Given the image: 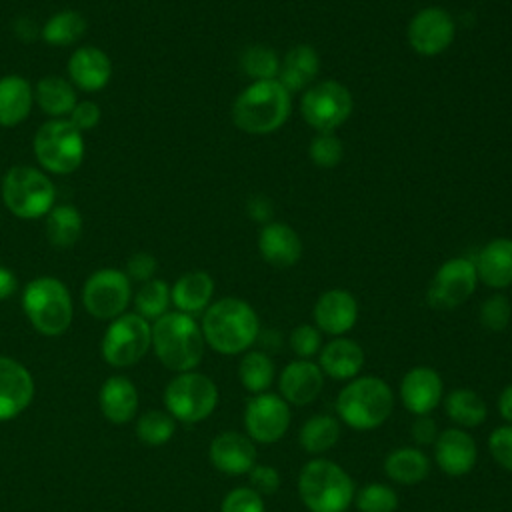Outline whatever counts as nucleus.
Listing matches in <instances>:
<instances>
[{
    "instance_id": "obj_1",
    "label": "nucleus",
    "mask_w": 512,
    "mask_h": 512,
    "mask_svg": "<svg viewBox=\"0 0 512 512\" xmlns=\"http://www.w3.org/2000/svg\"><path fill=\"white\" fill-rule=\"evenodd\" d=\"M204 342L218 354L236 356L260 336V320L256 310L242 298L226 296L204 310L202 316Z\"/></svg>"
},
{
    "instance_id": "obj_37",
    "label": "nucleus",
    "mask_w": 512,
    "mask_h": 512,
    "mask_svg": "<svg viewBox=\"0 0 512 512\" xmlns=\"http://www.w3.org/2000/svg\"><path fill=\"white\" fill-rule=\"evenodd\" d=\"M240 68L246 76L256 80H274L278 78L280 58L278 54L262 44H252L242 50L240 54Z\"/></svg>"
},
{
    "instance_id": "obj_16",
    "label": "nucleus",
    "mask_w": 512,
    "mask_h": 512,
    "mask_svg": "<svg viewBox=\"0 0 512 512\" xmlns=\"http://www.w3.org/2000/svg\"><path fill=\"white\" fill-rule=\"evenodd\" d=\"M314 326L328 336H344L358 320V302L352 292L344 288H330L322 292L312 310Z\"/></svg>"
},
{
    "instance_id": "obj_19",
    "label": "nucleus",
    "mask_w": 512,
    "mask_h": 512,
    "mask_svg": "<svg viewBox=\"0 0 512 512\" xmlns=\"http://www.w3.org/2000/svg\"><path fill=\"white\" fill-rule=\"evenodd\" d=\"M434 446V462L448 476L468 474L478 458L476 440L464 428L452 426L438 432Z\"/></svg>"
},
{
    "instance_id": "obj_48",
    "label": "nucleus",
    "mask_w": 512,
    "mask_h": 512,
    "mask_svg": "<svg viewBox=\"0 0 512 512\" xmlns=\"http://www.w3.org/2000/svg\"><path fill=\"white\" fill-rule=\"evenodd\" d=\"M70 122L80 132L82 130H90V128H94L100 122V108L94 102H90V100L78 102L72 108V112H70Z\"/></svg>"
},
{
    "instance_id": "obj_11",
    "label": "nucleus",
    "mask_w": 512,
    "mask_h": 512,
    "mask_svg": "<svg viewBox=\"0 0 512 512\" xmlns=\"http://www.w3.org/2000/svg\"><path fill=\"white\" fill-rule=\"evenodd\" d=\"M152 346V326L136 312L120 314L110 322L102 338V356L110 366L136 364Z\"/></svg>"
},
{
    "instance_id": "obj_40",
    "label": "nucleus",
    "mask_w": 512,
    "mask_h": 512,
    "mask_svg": "<svg viewBox=\"0 0 512 512\" xmlns=\"http://www.w3.org/2000/svg\"><path fill=\"white\" fill-rule=\"evenodd\" d=\"M354 504L358 512H396L398 494L388 484L370 482L354 494Z\"/></svg>"
},
{
    "instance_id": "obj_9",
    "label": "nucleus",
    "mask_w": 512,
    "mask_h": 512,
    "mask_svg": "<svg viewBox=\"0 0 512 512\" xmlns=\"http://www.w3.org/2000/svg\"><path fill=\"white\" fill-rule=\"evenodd\" d=\"M34 152L42 168L54 174H70L84 160V140L70 120L44 122L34 136Z\"/></svg>"
},
{
    "instance_id": "obj_44",
    "label": "nucleus",
    "mask_w": 512,
    "mask_h": 512,
    "mask_svg": "<svg viewBox=\"0 0 512 512\" xmlns=\"http://www.w3.org/2000/svg\"><path fill=\"white\" fill-rule=\"evenodd\" d=\"M220 512H266V508L264 498L256 490L250 486H238L224 496Z\"/></svg>"
},
{
    "instance_id": "obj_32",
    "label": "nucleus",
    "mask_w": 512,
    "mask_h": 512,
    "mask_svg": "<svg viewBox=\"0 0 512 512\" xmlns=\"http://www.w3.org/2000/svg\"><path fill=\"white\" fill-rule=\"evenodd\" d=\"M34 100L44 114L54 118L66 116L78 104L74 86L60 76H46L36 84Z\"/></svg>"
},
{
    "instance_id": "obj_39",
    "label": "nucleus",
    "mask_w": 512,
    "mask_h": 512,
    "mask_svg": "<svg viewBox=\"0 0 512 512\" xmlns=\"http://www.w3.org/2000/svg\"><path fill=\"white\" fill-rule=\"evenodd\" d=\"M176 432V420L162 410H148L136 422V436L148 446L166 444Z\"/></svg>"
},
{
    "instance_id": "obj_17",
    "label": "nucleus",
    "mask_w": 512,
    "mask_h": 512,
    "mask_svg": "<svg viewBox=\"0 0 512 512\" xmlns=\"http://www.w3.org/2000/svg\"><path fill=\"white\" fill-rule=\"evenodd\" d=\"M34 398V378L24 364L0 356V422L22 414Z\"/></svg>"
},
{
    "instance_id": "obj_38",
    "label": "nucleus",
    "mask_w": 512,
    "mask_h": 512,
    "mask_svg": "<svg viewBox=\"0 0 512 512\" xmlns=\"http://www.w3.org/2000/svg\"><path fill=\"white\" fill-rule=\"evenodd\" d=\"M170 288L164 280H148L142 284V288L136 292L134 306L136 314H140L146 320H158L168 312L170 304Z\"/></svg>"
},
{
    "instance_id": "obj_29",
    "label": "nucleus",
    "mask_w": 512,
    "mask_h": 512,
    "mask_svg": "<svg viewBox=\"0 0 512 512\" xmlns=\"http://www.w3.org/2000/svg\"><path fill=\"white\" fill-rule=\"evenodd\" d=\"M384 474L402 486L420 484L430 474V458L414 446H400L384 458Z\"/></svg>"
},
{
    "instance_id": "obj_5",
    "label": "nucleus",
    "mask_w": 512,
    "mask_h": 512,
    "mask_svg": "<svg viewBox=\"0 0 512 512\" xmlns=\"http://www.w3.org/2000/svg\"><path fill=\"white\" fill-rule=\"evenodd\" d=\"M354 494V480L334 460L312 458L298 474V496L308 512H346Z\"/></svg>"
},
{
    "instance_id": "obj_45",
    "label": "nucleus",
    "mask_w": 512,
    "mask_h": 512,
    "mask_svg": "<svg viewBox=\"0 0 512 512\" xmlns=\"http://www.w3.org/2000/svg\"><path fill=\"white\" fill-rule=\"evenodd\" d=\"M488 450L498 466L512 472V424H504L492 430L488 438Z\"/></svg>"
},
{
    "instance_id": "obj_7",
    "label": "nucleus",
    "mask_w": 512,
    "mask_h": 512,
    "mask_svg": "<svg viewBox=\"0 0 512 512\" xmlns=\"http://www.w3.org/2000/svg\"><path fill=\"white\" fill-rule=\"evenodd\" d=\"M54 198V184L36 168L12 166L2 180V200L6 208L22 220L48 214L54 206Z\"/></svg>"
},
{
    "instance_id": "obj_35",
    "label": "nucleus",
    "mask_w": 512,
    "mask_h": 512,
    "mask_svg": "<svg viewBox=\"0 0 512 512\" xmlns=\"http://www.w3.org/2000/svg\"><path fill=\"white\" fill-rule=\"evenodd\" d=\"M80 234H82V218L74 206L62 204L48 212L46 238L52 246L70 248L78 242Z\"/></svg>"
},
{
    "instance_id": "obj_36",
    "label": "nucleus",
    "mask_w": 512,
    "mask_h": 512,
    "mask_svg": "<svg viewBox=\"0 0 512 512\" xmlns=\"http://www.w3.org/2000/svg\"><path fill=\"white\" fill-rule=\"evenodd\" d=\"M86 32V18L74 10H62L54 14L42 26V40L50 46H70Z\"/></svg>"
},
{
    "instance_id": "obj_3",
    "label": "nucleus",
    "mask_w": 512,
    "mask_h": 512,
    "mask_svg": "<svg viewBox=\"0 0 512 512\" xmlns=\"http://www.w3.org/2000/svg\"><path fill=\"white\" fill-rule=\"evenodd\" d=\"M394 410V392L378 376H356L336 396V414L352 430L368 432L382 426Z\"/></svg>"
},
{
    "instance_id": "obj_24",
    "label": "nucleus",
    "mask_w": 512,
    "mask_h": 512,
    "mask_svg": "<svg viewBox=\"0 0 512 512\" xmlns=\"http://www.w3.org/2000/svg\"><path fill=\"white\" fill-rule=\"evenodd\" d=\"M476 266L478 282L502 290L512 286V240L494 238L484 244L478 256L472 260Z\"/></svg>"
},
{
    "instance_id": "obj_26",
    "label": "nucleus",
    "mask_w": 512,
    "mask_h": 512,
    "mask_svg": "<svg viewBox=\"0 0 512 512\" xmlns=\"http://www.w3.org/2000/svg\"><path fill=\"white\" fill-rule=\"evenodd\" d=\"M100 410L112 424H126L138 412V390L126 376H110L98 394Z\"/></svg>"
},
{
    "instance_id": "obj_25",
    "label": "nucleus",
    "mask_w": 512,
    "mask_h": 512,
    "mask_svg": "<svg viewBox=\"0 0 512 512\" xmlns=\"http://www.w3.org/2000/svg\"><path fill=\"white\" fill-rule=\"evenodd\" d=\"M68 72L74 86L86 92H96L108 84L112 76V62L104 50L96 46H82L70 56Z\"/></svg>"
},
{
    "instance_id": "obj_51",
    "label": "nucleus",
    "mask_w": 512,
    "mask_h": 512,
    "mask_svg": "<svg viewBox=\"0 0 512 512\" xmlns=\"http://www.w3.org/2000/svg\"><path fill=\"white\" fill-rule=\"evenodd\" d=\"M18 280L12 274V270L0 266V300H8L16 292Z\"/></svg>"
},
{
    "instance_id": "obj_52",
    "label": "nucleus",
    "mask_w": 512,
    "mask_h": 512,
    "mask_svg": "<svg viewBox=\"0 0 512 512\" xmlns=\"http://www.w3.org/2000/svg\"><path fill=\"white\" fill-rule=\"evenodd\" d=\"M498 412L508 424H512V382L498 396Z\"/></svg>"
},
{
    "instance_id": "obj_31",
    "label": "nucleus",
    "mask_w": 512,
    "mask_h": 512,
    "mask_svg": "<svg viewBox=\"0 0 512 512\" xmlns=\"http://www.w3.org/2000/svg\"><path fill=\"white\" fill-rule=\"evenodd\" d=\"M446 416L458 428H476L488 416V406L484 398L470 388H456L444 398Z\"/></svg>"
},
{
    "instance_id": "obj_28",
    "label": "nucleus",
    "mask_w": 512,
    "mask_h": 512,
    "mask_svg": "<svg viewBox=\"0 0 512 512\" xmlns=\"http://www.w3.org/2000/svg\"><path fill=\"white\" fill-rule=\"evenodd\" d=\"M214 294V280L208 272L194 270L182 274L176 284L170 288V300L178 308V312H184L188 316L200 314L210 306Z\"/></svg>"
},
{
    "instance_id": "obj_12",
    "label": "nucleus",
    "mask_w": 512,
    "mask_h": 512,
    "mask_svg": "<svg viewBox=\"0 0 512 512\" xmlns=\"http://www.w3.org/2000/svg\"><path fill=\"white\" fill-rule=\"evenodd\" d=\"M476 266L466 256H454L440 264L426 292V302L436 310H452L464 304L476 290Z\"/></svg>"
},
{
    "instance_id": "obj_33",
    "label": "nucleus",
    "mask_w": 512,
    "mask_h": 512,
    "mask_svg": "<svg viewBox=\"0 0 512 512\" xmlns=\"http://www.w3.org/2000/svg\"><path fill=\"white\" fill-rule=\"evenodd\" d=\"M338 440H340V420L330 414H316L308 418L298 432V442L302 450L312 456L326 454L330 448L336 446Z\"/></svg>"
},
{
    "instance_id": "obj_30",
    "label": "nucleus",
    "mask_w": 512,
    "mask_h": 512,
    "mask_svg": "<svg viewBox=\"0 0 512 512\" xmlns=\"http://www.w3.org/2000/svg\"><path fill=\"white\" fill-rule=\"evenodd\" d=\"M32 88L22 76L10 74L0 78V126L22 124L32 110Z\"/></svg>"
},
{
    "instance_id": "obj_18",
    "label": "nucleus",
    "mask_w": 512,
    "mask_h": 512,
    "mask_svg": "<svg viewBox=\"0 0 512 512\" xmlns=\"http://www.w3.org/2000/svg\"><path fill=\"white\" fill-rule=\"evenodd\" d=\"M442 376L430 366H414L400 380L402 406L414 414H430L442 402Z\"/></svg>"
},
{
    "instance_id": "obj_21",
    "label": "nucleus",
    "mask_w": 512,
    "mask_h": 512,
    "mask_svg": "<svg viewBox=\"0 0 512 512\" xmlns=\"http://www.w3.org/2000/svg\"><path fill=\"white\" fill-rule=\"evenodd\" d=\"M324 386V374L320 366L312 360L296 358L288 362L278 378L280 396L290 406H308L312 404Z\"/></svg>"
},
{
    "instance_id": "obj_42",
    "label": "nucleus",
    "mask_w": 512,
    "mask_h": 512,
    "mask_svg": "<svg viewBox=\"0 0 512 512\" xmlns=\"http://www.w3.org/2000/svg\"><path fill=\"white\" fill-rule=\"evenodd\" d=\"M480 324L490 332H502L512 318L510 300L504 294H492L480 304Z\"/></svg>"
},
{
    "instance_id": "obj_41",
    "label": "nucleus",
    "mask_w": 512,
    "mask_h": 512,
    "mask_svg": "<svg viewBox=\"0 0 512 512\" xmlns=\"http://www.w3.org/2000/svg\"><path fill=\"white\" fill-rule=\"evenodd\" d=\"M308 156L318 168H334L344 156V144L334 132H318L308 144Z\"/></svg>"
},
{
    "instance_id": "obj_22",
    "label": "nucleus",
    "mask_w": 512,
    "mask_h": 512,
    "mask_svg": "<svg viewBox=\"0 0 512 512\" xmlns=\"http://www.w3.org/2000/svg\"><path fill=\"white\" fill-rule=\"evenodd\" d=\"M258 252L266 264L274 268H290L302 256V240L292 226L284 222H268L258 234Z\"/></svg>"
},
{
    "instance_id": "obj_2",
    "label": "nucleus",
    "mask_w": 512,
    "mask_h": 512,
    "mask_svg": "<svg viewBox=\"0 0 512 512\" xmlns=\"http://www.w3.org/2000/svg\"><path fill=\"white\" fill-rule=\"evenodd\" d=\"M292 94L274 80H256L248 84L232 104L234 124L248 134H270L290 116Z\"/></svg>"
},
{
    "instance_id": "obj_50",
    "label": "nucleus",
    "mask_w": 512,
    "mask_h": 512,
    "mask_svg": "<svg viewBox=\"0 0 512 512\" xmlns=\"http://www.w3.org/2000/svg\"><path fill=\"white\" fill-rule=\"evenodd\" d=\"M246 212L252 220L260 222V224H268L274 216V206L270 202L268 196H262V194H256V196H250L248 202H246Z\"/></svg>"
},
{
    "instance_id": "obj_4",
    "label": "nucleus",
    "mask_w": 512,
    "mask_h": 512,
    "mask_svg": "<svg viewBox=\"0 0 512 512\" xmlns=\"http://www.w3.org/2000/svg\"><path fill=\"white\" fill-rule=\"evenodd\" d=\"M200 324L184 312H166L152 324V348L156 358L172 372L194 370L204 356Z\"/></svg>"
},
{
    "instance_id": "obj_8",
    "label": "nucleus",
    "mask_w": 512,
    "mask_h": 512,
    "mask_svg": "<svg viewBox=\"0 0 512 512\" xmlns=\"http://www.w3.org/2000/svg\"><path fill=\"white\" fill-rule=\"evenodd\" d=\"M168 414L184 424L206 420L218 406V386L202 372H180L164 390Z\"/></svg>"
},
{
    "instance_id": "obj_27",
    "label": "nucleus",
    "mask_w": 512,
    "mask_h": 512,
    "mask_svg": "<svg viewBox=\"0 0 512 512\" xmlns=\"http://www.w3.org/2000/svg\"><path fill=\"white\" fill-rule=\"evenodd\" d=\"M320 70V56L308 44H298L286 52L280 62L278 82L290 92H300L310 88L312 80Z\"/></svg>"
},
{
    "instance_id": "obj_49",
    "label": "nucleus",
    "mask_w": 512,
    "mask_h": 512,
    "mask_svg": "<svg viewBox=\"0 0 512 512\" xmlns=\"http://www.w3.org/2000/svg\"><path fill=\"white\" fill-rule=\"evenodd\" d=\"M410 430H412V438L418 446H430L438 438V426H436V420L430 414L416 416Z\"/></svg>"
},
{
    "instance_id": "obj_10",
    "label": "nucleus",
    "mask_w": 512,
    "mask_h": 512,
    "mask_svg": "<svg viewBox=\"0 0 512 512\" xmlns=\"http://www.w3.org/2000/svg\"><path fill=\"white\" fill-rule=\"evenodd\" d=\"M350 90L338 80H322L304 90L300 98L302 118L316 132H334L352 114Z\"/></svg>"
},
{
    "instance_id": "obj_13",
    "label": "nucleus",
    "mask_w": 512,
    "mask_h": 512,
    "mask_svg": "<svg viewBox=\"0 0 512 512\" xmlns=\"http://www.w3.org/2000/svg\"><path fill=\"white\" fill-rule=\"evenodd\" d=\"M290 404L274 392L254 394L244 406V430L252 442L274 444L290 428Z\"/></svg>"
},
{
    "instance_id": "obj_6",
    "label": "nucleus",
    "mask_w": 512,
    "mask_h": 512,
    "mask_svg": "<svg viewBox=\"0 0 512 512\" xmlns=\"http://www.w3.org/2000/svg\"><path fill=\"white\" fill-rule=\"evenodd\" d=\"M22 308L30 324L44 336H60L72 322V298L54 276H40L26 284Z\"/></svg>"
},
{
    "instance_id": "obj_23",
    "label": "nucleus",
    "mask_w": 512,
    "mask_h": 512,
    "mask_svg": "<svg viewBox=\"0 0 512 512\" xmlns=\"http://www.w3.org/2000/svg\"><path fill=\"white\" fill-rule=\"evenodd\" d=\"M318 366L332 380H352L364 366V350L356 340L336 336L320 348Z\"/></svg>"
},
{
    "instance_id": "obj_43",
    "label": "nucleus",
    "mask_w": 512,
    "mask_h": 512,
    "mask_svg": "<svg viewBox=\"0 0 512 512\" xmlns=\"http://www.w3.org/2000/svg\"><path fill=\"white\" fill-rule=\"evenodd\" d=\"M288 344L296 358L312 360V356H316L322 348V332L312 324H300L290 332Z\"/></svg>"
},
{
    "instance_id": "obj_46",
    "label": "nucleus",
    "mask_w": 512,
    "mask_h": 512,
    "mask_svg": "<svg viewBox=\"0 0 512 512\" xmlns=\"http://www.w3.org/2000/svg\"><path fill=\"white\" fill-rule=\"evenodd\" d=\"M248 476H250V488L256 490L262 498L276 494L282 482L280 472L270 464H254Z\"/></svg>"
},
{
    "instance_id": "obj_47",
    "label": "nucleus",
    "mask_w": 512,
    "mask_h": 512,
    "mask_svg": "<svg viewBox=\"0 0 512 512\" xmlns=\"http://www.w3.org/2000/svg\"><path fill=\"white\" fill-rule=\"evenodd\" d=\"M156 272V258L148 252H136L126 262V276L136 282L152 280Z\"/></svg>"
},
{
    "instance_id": "obj_20",
    "label": "nucleus",
    "mask_w": 512,
    "mask_h": 512,
    "mask_svg": "<svg viewBox=\"0 0 512 512\" xmlns=\"http://www.w3.org/2000/svg\"><path fill=\"white\" fill-rule=\"evenodd\" d=\"M256 456L254 442L246 434L234 430L220 432L216 438H212L208 448L212 466L228 476L248 474L256 464Z\"/></svg>"
},
{
    "instance_id": "obj_34",
    "label": "nucleus",
    "mask_w": 512,
    "mask_h": 512,
    "mask_svg": "<svg viewBox=\"0 0 512 512\" xmlns=\"http://www.w3.org/2000/svg\"><path fill=\"white\" fill-rule=\"evenodd\" d=\"M238 378H240V384L252 394L268 392V388L274 384V378H276V368L272 358L262 350L244 352L238 364Z\"/></svg>"
},
{
    "instance_id": "obj_14",
    "label": "nucleus",
    "mask_w": 512,
    "mask_h": 512,
    "mask_svg": "<svg viewBox=\"0 0 512 512\" xmlns=\"http://www.w3.org/2000/svg\"><path fill=\"white\" fill-rule=\"evenodd\" d=\"M84 308L98 320H114L130 302V280L124 272L102 268L88 276L82 290Z\"/></svg>"
},
{
    "instance_id": "obj_15",
    "label": "nucleus",
    "mask_w": 512,
    "mask_h": 512,
    "mask_svg": "<svg viewBox=\"0 0 512 512\" xmlns=\"http://www.w3.org/2000/svg\"><path fill=\"white\" fill-rule=\"evenodd\" d=\"M454 18L440 6H428L418 10L406 30L408 44L420 56H438L454 40Z\"/></svg>"
}]
</instances>
